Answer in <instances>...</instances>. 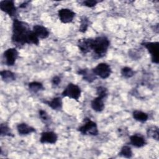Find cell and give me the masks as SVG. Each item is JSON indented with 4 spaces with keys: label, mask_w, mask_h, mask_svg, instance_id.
<instances>
[{
    "label": "cell",
    "mask_w": 159,
    "mask_h": 159,
    "mask_svg": "<svg viewBox=\"0 0 159 159\" xmlns=\"http://www.w3.org/2000/svg\"><path fill=\"white\" fill-rule=\"evenodd\" d=\"M43 103L46 104L53 110L59 111L61 109L63 106L62 99L60 97H55L50 101H43Z\"/></svg>",
    "instance_id": "cell-16"
},
{
    "label": "cell",
    "mask_w": 159,
    "mask_h": 159,
    "mask_svg": "<svg viewBox=\"0 0 159 159\" xmlns=\"http://www.w3.org/2000/svg\"><path fill=\"white\" fill-rule=\"evenodd\" d=\"M18 56L19 52L16 48H9L6 50L3 53V58L6 65L9 66H13Z\"/></svg>",
    "instance_id": "cell-8"
},
{
    "label": "cell",
    "mask_w": 159,
    "mask_h": 159,
    "mask_svg": "<svg viewBox=\"0 0 159 159\" xmlns=\"http://www.w3.org/2000/svg\"><path fill=\"white\" fill-rule=\"evenodd\" d=\"M32 31L39 37V39H45L48 37L50 35L49 30L42 25H35L33 26Z\"/></svg>",
    "instance_id": "cell-12"
},
{
    "label": "cell",
    "mask_w": 159,
    "mask_h": 159,
    "mask_svg": "<svg viewBox=\"0 0 159 159\" xmlns=\"http://www.w3.org/2000/svg\"><path fill=\"white\" fill-rule=\"evenodd\" d=\"M93 41V38H84L78 40L77 45L83 54H86L92 51Z\"/></svg>",
    "instance_id": "cell-10"
},
{
    "label": "cell",
    "mask_w": 159,
    "mask_h": 159,
    "mask_svg": "<svg viewBox=\"0 0 159 159\" xmlns=\"http://www.w3.org/2000/svg\"><path fill=\"white\" fill-rule=\"evenodd\" d=\"M148 50L151 56V61L153 63H158L159 43L158 42H145L141 43Z\"/></svg>",
    "instance_id": "cell-5"
},
{
    "label": "cell",
    "mask_w": 159,
    "mask_h": 159,
    "mask_svg": "<svg viewBox=\"0 0 159 159\" xmlns=\"http://www.w3.org/2000/svg\"><path fill=\"white\" fill-rule=\"evenodd\" d=\"M29 89L33 93H37L41 90H43L44 88L42 83L38 81H32L28 84Z\"/></svg>",
    "instance_id": "cell-21"
},
{
    "label": "cell",
    "mask_w": 159,
    "mask_h": 159,
    "mask_svg": "<svg viewBox=\"0 0 159 159\" xmlns=\"http://www.w3.org/2000/svg\"><path fill=\"white\" fill-rule=\"evenodd\" d=\"M90 24V21L88 17L86 16H83L81 18L80 20V27L79 29V31L82 33H84L87 31Z\"/></svg>",
    "instance_id": "cell-22"
},
{
    "label": "cell",
    "mask_w": 159,
    "mask_h": 159,
    "mask_svg": "<svg viewBox=\"0 0 159 159\" xmlns=\"http://www.w3.org/2000/svg\"><path fill=\"white\" fill-rule=\"evenodd\" d=\"M81 88L78 85L70 83L64 89L61 93V96L63 97H67L78 101L81 96Z\"/></svg>",
    "instance_id": "cell-4"
},
{
    "label": "cell",
    "mask_w": 159,
    "mask_h": 159,
    "mask_svg": "<svg viewBox=\"0 0 159 159\" xmlns=\"http://www.w3.org/2000/svg\"><path fill=\"white\" fill-rule=\"evenodd\" d=\"M39 117L41 119V120L44 123V124H49L50 121L51 120L50 116L48 115V114L44 110L40 109L39 111Z\"/></svg>",
    "instance_id": "cell-26"
},
{
    "label": "cell",
    "mask_w": 159,
    "mask_h": 159,
    "mask_svg": "<svg viewBox=\"0 0 159 159\" xmlns=\"http://www.w3.org/2000/svg\"><path fill=\"white\" fill-rule=\"evenodd\" d=\"M77 74L82 76L83 79L89 83L93 82L96 78V76L94 74L92 70L89 71V70L87 68L78 70L77 71Z\"/></svg>",
    "instance_id": "cell-13"
},
{
    "label": "cell",
    "mask_w": 159,
    "mask_h": 159,
    "mask_svg": "<svg viewBox=\"0 0 159 159\" xmlns=\"http://www.w3.org/2000/svg\"><path fill=\"white\" fill-rule=\"evenodd\" d=\"M1 77L6 83H10L16 80L15 74L10 70H2L0 72Z\"/></svg>",
    "instance_id": "cell-18"
},
{
    "label": "cell",
    "mask_w": 159,
    "mask_h": 159,
    "mask_svg": "<svg viewBox=\"0 0 159 159\" xmlns=\"http://www.w3.org/2000/svg\"><path fill=\"white\" fill-rule=\"evenodd\" d=\"M91 106L94 111L98 112H102L104 109V99L99 96H97L91 101Z\"/></svg>",
    "instance_id": "cell-17"
},
{
    "label": "cell",
    "mask_w": 159,
    "mask_h": 159,
    "mask_svg": "<svg viewBox=\"0 0 159 159\" xmlns=\"http://www.w3.org/2000/svg\"><path fill=\"white\" fill-rule=\"evenodd\" d=\"M96 94L103 99L106 98L108 94L107 89L104 86H100L96 88Z\"/></svg>",
    "instance_id": "cell-27"
},
{
    "label": "cell",
    "mask_w": 159,
    "mask_h": 159,
    "mask_svg": "<svg viewBox=\"0 0 159 159\" xmlns=\"http://www.w3.org/2000/svg\"><path fill=\"white\" fill-rule=\"evenodd\" d=\"M1 10L7 14L10 17H15L17 13V7L15 6L14 1L12 0H3L0 1Z\"/></svg>",
    "instance_id": "cell-7"
},
{
    "label": "cell",
    "mask_w": 159,
    "mask_h": 159,
    "mask_svg": "<svg viewBox=\"0 0 159 159\" xmlns=\"http://www.w3.org/2000/svg\"><path fill=\"white\" fill-rule=\"evenodd\" d=\"M57 140V134L52 131H46L42 132L40 138V142L42 143L55 144Z\"/></svg>",
    "instance_id": "cell-11"
},
{
    "label": "cell",
    "mask_w": 159,
    "mask_h": 159,
    "mask_svg": "<svg viewBox=\"0 0 159 159\" xmlns=\"http://www.w3.org/2000/svg\"><path fill=\"white\" fill-rule=\"evenodd\" d=\"M120 73L123 77L125 78H129L134 75L135 71L131 68L129 66H125L121 69Z\"/></svg>",
    "instance_id": "cell-25"
},
{
    "label": "cell",
    "mask_w": 159,
    "mask_h": 159,
    "mask_svg": "<svg viewBox=\"0 0 159 159\" xmlns=\"http://www.w3.org/2000/svg\"><path fill=\"white\" fill-rule=\"evenodd\" d=\"M60 82H61V78L58 76H55L52 79V83L53 86H58V84L60 83Z\"/></svg>",
    "instance_id": "cell-29"
},
{
    "label": "cell",
    "mask_w": 159,
    "mask_h": 159,
    "mask_svg": "<svg viewBox=\"0 0 159 159\" xmlns=\"http://www.w3.org/2000/svg\"><path fill=\"white\" fill-rule=\"evenodd\" d=\"M92 71L96 76H98L104 80L109 77L112 73V70L110 65L106 63H99L97 66L92 69Z\"/></svg>",
    "instance_id": "cell-6"
},
{
    "label": "cell",
    "mask_w": 159,
    "mask_h": 159,
    "mask_svg": "<svg viewBox=\"0 0 159 159\" xmlns=\"http://www.w3.org/2000/svg\"><path fill=\"white\" fill-rule=\"evenodd\" d=\"M130 143L135 147L141 148L145 145L146 140L143 136L134 134L130 137Z\"/></svg>",
    "instance_id": "cell-14"
},
{
    "label": "cell",
    "mask_w": 159,
    "mask_h": 159,
    "mask_svg": "<svg viewBox=\"0 0 159 159\" xmlns=\"http://www.w3.org/2000/svg\"><path fill=\"white\" fill-rule=\"evenodd\" d=\"M30 32L29 25L27 22L14 18L12 21V42L19 48L28 43V38Z\"/></svg>",
    "instance_id": "cell-1"
},
{
    "label": "cell",
    "mask_w": 159,
    "mask_h": 159,
    "mask_svg": "<svg viewBox=\"0 0 159 159\" xmlns=\"http://www.w3.org/2000/svg\"><path fill=\"white\" fill-rule=\"evenodd\" d=\"M17 130L19 135H27L35 132V129L26 123H20L17 125Z\"/></svg>",
    "instance_id": "cell-15"
},
{
    "label": "cell",
    "mask_w": 159,
    "mask_h": 159,
    "mask_svg": "<svg viewBox=\"0 0 159 159\" xmlns=\"http://www.w3.org/2000/svg\"><path fill=\"white\" fill-rule=\"evenodd\" d=\"M119 155L127 158H131L132 157V151L131 148L128 145L123 146L119 153Z\"/></svg>",
    "instance_id": "cell-23"
},
{
    "label": "cell",
    "mask_w": 159,
    "mask_h": 159,
    "mask_svg": "<svg viewBox=\"0 0 159 159\" xmlns=\"http://www.w3.org/2000/svg\"><path fill=\"white\" fill-rule=\"evenodd\" d=\"M110 45V41L106 36H99L93 39L92 50L97 58L105 56Z\"/></svg>",
    "instance_id": "cell-2"
},
{
    "label": "cell",
    "mask_w": 159,
    "mask_h": 159,
    "mask_svg": "<svg viewBox=\"0 0 159 159\" xmlns=\"http://www.w3.org/2000/svg\"><path fill=\"white\" fill-rule=\"evenodd\" d=\"M147 134L148 137L152 138L154 140H158L159 139V130L158 127L156 125L151 126L147 130Z\"/></svg>",
    "instance_id": "cell-20"
},
{
    "label": "cell",
    "mask_w": 159,
    "mask_h": 159,
    "mask_svg": "<svg viewBox=\"0 0 159 159\" xmlns=\"http://www.w3.org/2000/svg\"><path fill=\"white\" fill-rule=\"evenodd\" d=\"M99 2V1H97L96 0H86V1H83L81 4L84 6H86L88 7H94Z\"/></svg>",
    "instance_id": "cell-28"
},
{
    "label": "cell",
    "mask_w": 159,
    "mask_h": 159,
    "mask_svg": "<svg viewBox=\"0 0 159 159\" xmlns=\"http://www.w3.org/2000/svg\"><path fill=\"white\" fill-rule=\"evenodd\" d=\"M58 16L62 23L68 24L73 21L75 16V13L70 9L62 8L58 10Z\"/></svg>",
    "instance_id": "cell-9"
},
{
    "label": "cell",
    "mask_w": 159,
    "mask_h": 159,
    "mask_svg": "<svg viewBox=\"0 0 159 159\" xmlns=\"http://www.w3.org/2000/svg\"><path fill=\"white\" fill-rule=\"evenodd\" d=\"M84 124L81 125L78 130L83 135H89L96 136L99 134L98 125L96 123L91 120L89 118H85L83 120Z\"/></svg>",
    "instance_id": "cell-3"
},
{
    "label": "cell",
    "mask_w": 159,
    "mask_h": 159,
    "mask_svg": "<svg viewBox=\"0 0 159 159\" xmlns=\"http://www.w3.org/2000/svg\"><path fill=\"white\" fill-rule=\"evenodd\" d=\"M29 2H30L29 1H25V2H22V4H20L19 5V8H22V9L26 8V7H27V6L29 5Z\"/></svg>",
    "instance_id": "cell-30"
},
{
    "label": "cell",
    "mask_w": 159,
    "mask_h": 159,
    "mask_svg": "<svg viewBox=\"0 0 159 159\" xmlns=\"http://www.w3.org/2000/svg\"><path fill=\"white\" fill-rule=\"evenodd\" d=\"M132 116L135 120L140 122H145L148 119V116L147 113L139 110H135L132 112Z\"/></svg>",
    "instance_id": "cell-19"
},
{
    "label": "cell",
    "mask_w": 159,
    "mask_h": 159,
    "mask_svg": "<svg viewBox=\"0 0 159 159\" xmlns=\"http://www.w3.org/2000/svg\"><path fill=\"white\" fill-rule=\"evenodd\" d=\"M0 134L1 136H8V137H14L10 127L7 124L5 123H2L0 126Z\"/></svg>",
    "instance_id": "cell-24"
}]
</instances>
